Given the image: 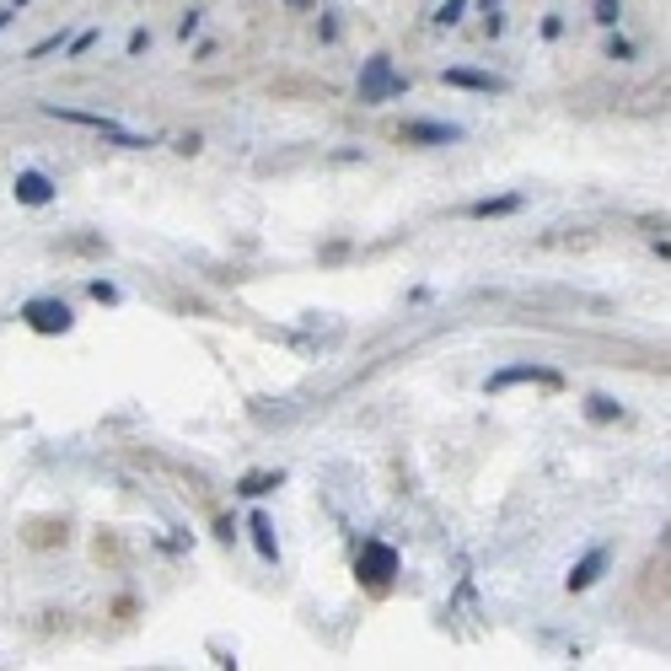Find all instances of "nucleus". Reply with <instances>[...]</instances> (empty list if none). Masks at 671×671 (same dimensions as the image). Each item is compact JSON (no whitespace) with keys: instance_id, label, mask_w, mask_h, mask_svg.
Wrapping results in <instances>:
<instances>
[{"instance_id":"nucleus-8","label":"nucleus","mask_w":671,"mask_h":671,"mask_svg":"<svg viewBox=\"0 0 671 671\" xmlns=\"http://www.w3.org/2000/svg\"><path fill=\"white\" fill-rule=\"evenodd\" d=\"M11 194H17V205H32V210H38V205H49V199H55V184H49V178H43V172H17V184H11Z\"/></svg>"},{"instance_id":"nucleus-10","label":"nucleus","mask_w":671,"mask_h":671,"mask_svg":"<svg viewBox=\"0 0 671 671\" xmlns=\"http://www.w3.org/2000/svg\"><path fill=\"white\" fill-rule=\"evenodd\" d=\"M521 210V194H500V199H478V205H467L473 220H494V215H516Z\"/></svg>"},{"instance_id":"nucleus-16","label":"nucleus","mask_w":671,"mask_h":671,"mask_svg":"<svg viewBox=\"0 0 671 671\" xmlns=\"http://www.w3.org/2000/svg\"><path fill=\"white\" fill-rule=\"evenodd\" d=\"M608 55H612V60H634V43H629V38H612Z\"/></svg>"},{"instance_id":"nucleus-14","label":"nucleus","mask_w":671,"mask_h":671,"mask_svg":"<svg viewBox=\"0 0 671 671\" xmlns=\"http://www.w3.org/2000/svg\"><path fill=\"white\" fill-rule=\"evenodd\" d=\"M462 11H467V0H441V11H435V28H452V22H462Z\"/></svg>"},{"instance_id":"nucleus-9","label":"nucleus","mask_w":671,"mask_h":671,"mask_svg":"<svg viewBox=\"0 0 671 671\" xmlns=\"http://www.w3.org/2000/svg\"><path fill=\"white\" fill-rule=\"evenodd\" d=\"M608 564H612L608 549H591V553H585V559L575 564V570H570V591H591V585L602 580V570H608Z\"/></svg>"},{"instance_id":"nucleus-15","label":"nucleus","mask_w":671,"mask_h":671,"mask_svg":"<svg viewBox=\"0 0 671 671\" xmlns=\"http://www.w3.org/2000/svg\"><path fill=\"white\" fill-rule=\"evenodd\" d=\"M596 22H602V28H618V0H596Z\"/></svg>"},{"instance_id":"nucleus-11","label":"nucleus","mask_w":671,"mask_h":671,"mask_svg":"<svg viewBox=\"0 0 671 671\" xmlns=\"http://www.w3.org/2000/svg\"><path fill=\"white\" fill-rule=\"evenodd\" d=\"M253 543H258V559H264V564H275V559H279L275 526H269V516H264V511H258V516H253Z\"/></svg>"},{"instance_id":"nucleus-4","label":"nucleus","mask_w":671,"mask_h":671,"mask_svg":"<svg viewBox=\"0 0 671 671\" xmlns=\"http://www.w3.org/2000/svg\"><path fill=\"white\" fill-rule=\"evenodd\" d=\"M355 575L366 580V585H376V591H382V585H387V580L397 575V549H393V543H376V537H371V543H361Z\"/></svg>"},{"instance_id":"nucleus-2","label":"nucleus","mask_w":671,"mask_h":671,"mask_svg":"<svg viewBox=\"0 0 671 671\" xmlns=\"http://www.w3.org/2000/svg\"><path fill=\"white\" fill-rule=\"evenodd\" d=\"M408 92V81L393 70V60L387 55H371L366 65H361V102L366 108H382V102H393V97Z\"/></svg>"},{"instance_id":"nucleus-6","label":"nucleus","mask_w":671,"mask_h":671,"mask_svg":"<svg viewBox=\"0 0 671 671\" xmlns=\"http://www.w3.org/2000/svg\"><path fill=\"white\" fill-rule=\"evenodd\" d=\"M403 140L408 146H452V140H462V124H435V119L403 124Z\"/></svg>"},{"instance_id":"nucleus-12","label":"nucleus","mask_w":671,"mask_h":671,"mask_svg":"<svg viewBox=\"0 0 671 671\" xmlns=\"http://www.w3.org/2000/svg\"><path fill=\"white\" fill-rule=\"evenodd\" d=\"M247 494V500H258V494H269V489H279V473H247L243 484H237Z\"/></svg>"},{"instance_id":"nucleus-19","label":"nucleus","mask_w":671,"mask_h":671,"mask_svg":"<svg viewBox=\"0 0 671 671\" xmlns=\"http://www.w3.org/2000/svg\"><path fill=\"white\" fill-rule=\"evenodd\" d=\"M285 6H290V11H312L317 0H285Z\"/></svg>"},{"instance_id":"nucleus-7","label":"nucleus","mask_w":671,"mask_h":671,"mask_svg":"<svg viewBox=\"0 0 671 671\" xmlns=\"http://www.w3.org/2000/svg\"><path fill=\"white\" fill-rule=\"evenodd\" d=\"M446 87H462V92H484V97L511 92V81H505V76H484V70H446Z\"/></svg>"},{"instance_id":"nucleus-18","label":"nucleus","mask_w":671,"mask_h":671,"mask_svg":"<svg viewBox=\"0 0 671 671\" xmlns=\"http://www.w3.org/2000/svg\"><path fill=\"white\" fill-rule=\"evenodd\" d=\"M194 32H199V11H188L184 22H178V38H194Z\"/></svg>"},{"instance_id":"nucleus-13","label":"nucleus","mask_w":671,"mask_h":671,"mask_svg":"<svg viewBox=\"0 0 671 671\" xmlns=\"http://www.w3.org/2000/svg\"><path fill=\"white\" fill-rule=\"evenodd\" d=\"M585 414H591L596 425H608V420H618V403H612L608 393H596V397H585Z\"/></svg>"},{"instance_id":"nucleus-5","label":"nucleus","mask_w":671,"mask_h":671,"mask_svg":"<svg viewBox=\"0 0 671 671\" xmlns=\"http://www.w3.org/2000/svg\"><path fill=\"white\" fill-rule=\"evenodd\" d=\"M516 382H537V387H564V376L549 366H505L489 376V393H505V387H516Z\"/></svg>"},{"instance_id":"nucleus-17","label":"nucleus","mask_w":671,"mask_h":671,"mask_svg":"<svg viewBox=\"0 0 671 671\" xmlns=\"http://www.w3.org/2000/svg\"><path fill=\"white\" fill-rule=\"evenodd\" d=\"M92 43H97V32H81V38H70V55H87Z\"/></svg>"},{"instance_id":"nucleus-3","label":"nucleus","mask_w":671,"mask_h":671,"mask_svg":"<svg viewBox=\"0 0 671 671\" xmlns=\"http://www.w3.org/2000/svg\"><path fill=\"white\" fill-rule=\"evenodd\" d=\"M22 323H28L32 334H70L76 312L65 302H55V296H32V302L22 306Z\"/></svg>"},{"instance_id":"nucleus-1","label":"nucleus","mask_w":671,"mask_h":671,"mask_svg":"<svg viewBox=\"0 0 671 671\" xmlns=\"http://www.w3.org/2000/svg\"><path fill=\"white\" fill-rule=\"evenodd\" d=\"M49 119H60V124H81V129H97V135H108L114 146H124V151H140V146H151L146 135H129L119 119H108V114H87V108H60V102H49L43 108Z\"/></svg>"}]
</instances>
